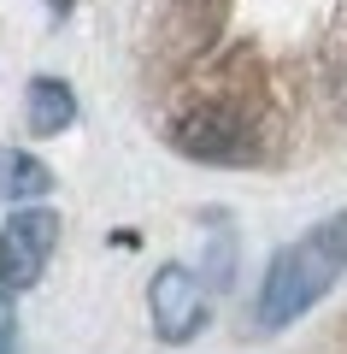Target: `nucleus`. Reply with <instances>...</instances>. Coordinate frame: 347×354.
Returning a JSON list of instances; mask_svg holds the SVG:
<instances>
[{
    "mask_svg": "<svg viewBox=\"0 0 347 354\" xmlns=\"http://www.w3.org/2000/svg\"><path fill=\"white\" fill-rule=\"evenodd\" d=\"M341 272H347V213H330L306 236H295L288 248L271 254V266H265V278H259V307H253L259 325L265 330L295 325L300 313H312L330 295V283Z\"/></svg>",
    "mask_w": 347,
    "mask_h": 354,
    "instance_id": "f257e3e1",
    "label": "nucleus"
},
{
    "mask_svg": "<svg viewBox=\"0 0 347 354\" xmlns=\"http://www.w3.org/2000/svg\"><path fill=\"white\" fill-rule=\"evenodd\" d=\"M53 248H59V213L53 207H12V218L0 225V295H24L48 272Z\"/></svg>",
    "mask_w": 347,
    "mask_h": 354,
    "instance_id": "f03ea898",
    "label": "nucleus"
},
{
    "mask_svg": "<svg viewBox=\"0 0 347 354\" xmlns=\"http://www.w3.org/2000/svg\"><path fill=\"white\" fill-rule=\"evenodd\" d=\"M148 319H153V337L159 342H188L200 337V325H206V290H200V278L188 272V266H159L148 283Z\"/></svg>",
    "mask_w": 347,
    "mask_h": 354,
    "instance_id": "7ed1b4c3",
    "label": "nucleus"
},
{
    "mask_svg": "<svg viewBox=\"0 0 347 354\" xmlns=\"http://www.w3.org/2000/svg\"><path fill=\"white\" fill-rule=\"evenodd\" d=\"M171 142L188 153V160H206V165H241L253 153V136L230 106H188L183 118L171 124Z\"/></svg>",
    "mask_w": 347,
    "mask_h": 354,
    "instance_id": "20e7f679",
    "label": "nucleus"
},
{
    "mask_svg": "<svg viewBox=\"0 0 347 354\" xmlns=\"http://www.w3.org/2000/svg\"><path fill=\"white\" fill-rule=\"evenodd\" d=\"M71 118H77L71 83H59V77H36V83L24 88V124H30V136H59V130H71Z\"/></svg>",
    "mask_w": 347,
    "mask_h": 354,
    "instance_id": "39448f33",
    "label": "nucleus"
},
{
    "mask_svg": "<svg viewBox=\"0 0 347 354\" xmlns=\"http://www.w3.org/2000/svg\"><path fill=\"white\" fill-rule=\"evenodd\" d=\"M53 189V171L24 148H0V207H24V201H41Z\"/></svg>",
    "mask_w": 347,
    "mask_h": 354,
    "instance_id": "423d86ee",
    "label": "nucleus"
}]
</instances>
